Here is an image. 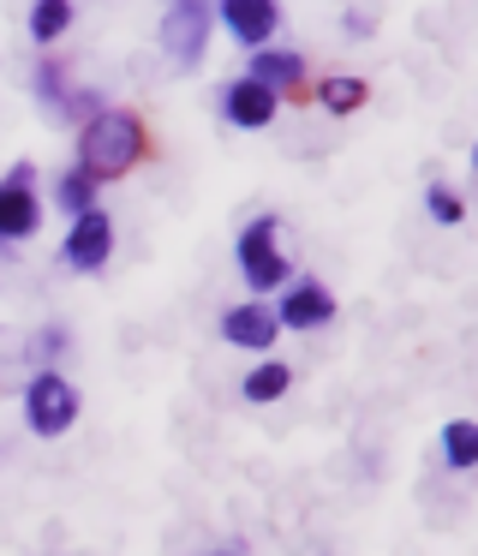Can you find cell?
<instances>
[{
    "instance_id": "cell-14",
    "label": "cell",
    "mask_w": 478,
    "mask_h": 556,
    "mask_svg": "<svg viewBox=\"0 0 478 556\" xmlns=\"http://www.w3.org/2000/svg\"><path fill=\"white\" fill-rule=\"evenodd\" d=\"M54 210H66L72 222L90 216V210H102V204H96V180H90V174H84V168L54 174Z\"/></svg>"
},
{
    "instance_id": "cell-7",
    "label": "cell",
    "mask_w": 478,
    "mask_h": 556,
    "mask_svg": "<svg viewBox=\"0 0 478 556\" xmlns=\"http://www.w3.org/2000/svg\"><path fill=\"white\" fill-rule=\"evenodd\" d=\"M60 257H66V269H78V276H96V269L114 257V222H108V210H90V216L72 222L66 240H60Z\"/></svg>"
},
{
    "instance_id": "cell-16",
    "label": "cell",
    "mask_w": 478,
    "mask_h": 556,
    "mask_svg": "<svg viewBox=\"0 0 478 556\" xmlns=\"http://www.w3.org/2000/svg\"><path fill=\"white\" fill-rule=\"evenodd\" d=\"M36 97L54 121H72V85H66V61H42L36 66Z\"/></svg>"
},
{
    "instance_id": "cell-12",
    "label": "cell",
    "mask_w": 478,
    "mask_h": 556,
    "mask_svg": "<svg viewBox=\"0 0 478 556\" xmlns=\"http://www.w3.org/2000/svg\"><path fill=\"white\" fill-rule=\"evenodd\" d=\"M287 389H293V371H287L281 359H263L246 371V383H239V401H251V407H269V401H281Z\"/></svg>"
},
{
    "instance_id": "cell-4",
    "label": "cell",
    "mask_w": 478,
    "mask_h": 556,
    "mask_svg": "<svg viewBox=\"0 0 478 556\" xmlns=\"http://www.w3.org/2000/svg\"><path fill=\"white\" fill-rule=\"evenodd\" d=\"M210 30H215V7H203V0H174L162 13V54L174 66H198L203 49H210Z\"/></svg>"
},
{
    "instance_id": "cell-2",
    "label": "cell",
    "mask_w": 478,
    "mask_h": 556,
    "mask_svg": "<svg viewBox=\"0 0 478 556\" xmlns=\"http://www.w3.org/2000/svg\"><path fill=\"white\" fill-rule=\"evenodd\" d=\"M275 233H281V216H257V222H246V228H239V240H234L239 276H246L251 293L287 288V252L275 245Z\"/></svg>"
},
{
    "instance_id": "cell-19",
    "label": "cell",
    "mask_w": 478,
    "mask_h": 556,
    "mask_svg": "<svg viewBox=\"0 0 478 556\" xmlns=\"http://www.w3.org/2000/svg\"><path fill=\"white\" fill-rule=\"evenodd\" d=\"M66 341H72V336H66L60 324L42 329V336H36V359H60V353H66Z\"/></svg>"
},
{
    "instance_id": "cell-10",
    "label": "cell",
    "mask_w": 478,
    "mask_h": 556,
    "mask_svg": "<svg viewBox=\"0 0 478 556\" xmlns=\"http://www.w3.org/2000/svg\"><path fill=\"white\" fill-rule=\"evenodd\" d=\"M281 324H275V305L246 300V305H227L222 312V341H234L239 353H269Z\"/></svg>"
},
{
    "instance_id": "cell-21",
    "label": "cell",
    "mask_w": 478,
    "mask_h": 556,
    "mask_svg": "<svg viewBox=\"0 0 478 556\" xmlns=\"http://www.w3.org/2000/svg\"><path fill=\"white\" fill-rule=\"evenodd\" d=\"M203 556H246V551H234V544H222V551H203Z\"/></svg>"
},
{
    "instance_id": "cell-3",
    "label": "cell",
    "mask_w": 478,
    "mask_h": 556,
    "mask_svg": "<svg viewBox=\"0 0 478 556\" xmlns=\"http://www.w3.org/2000/svg\"><path fill=\"white\" fill-rule=\"evenodd\" d=\"M78 389L66 383L60 371H36L30 389H24V425H30L36 437H66L72 425H78Z\"/></svg>"
},
{
    "instance_id": "cell-13",
    "label": "cell",
    "mask_w": 478,
    "mask_h": 556,
    "mask_svg": "<svg viewBox=\"0 0 478 556\" xmlns=\"http://www.w3.org/2000/svg\"><path fill=\"white\" fill-rule=\"evenodd\" d=\"M437 448H442V460H449L454 472H473L478 467V419H449L442 437H437Z\"/></svg>"
},
{
    "instance_id": "cell-1",
    "label": "cell",
    "mask_w": 478,
    "mask_h": 556,
    "mask_svg": "<svg viewBox=\"0 0 478 556\" xmlns=\"http://www.w3.org/2000/svg\"><path fill=\"white\" fill-rule=\"evenodd\" d=\"M143 150H150V132H143L138 114H131V109H102V114L84 121L78 162H72V168H84L96 186H102V180H120V174L138 168Z\"/></svg>"
},
{
    "instance_id": "cell-5",
    "label": "cell",
    "mask_w": 478,
    "mask_h": 556,
    "mask_svg": "<svg viewBox=\"0 0 478 556\" xmlns=\"http://www.w3.org/2000/svg\"><path fill=\"white\" fill-rule=\"evenodd\" d=\"M42 228V198H36V168L18 162V168L0 180V245H18Z\"/></svg>"
},
{
    "instance_id": "cell-17",
    "label": "cell",
    "mask_w": 478,
    "mask_h": 556,
    "mask_svg": "<svg viewBox=\"0 0 478 556\" xmlns=\"http://www.w3.org/2000/svg\"><path fill=\"white\" fill-rule=\"evenodd\" d=\"M72 18H78L72 0H36V7H30V37L48 49L54 37H66V30H72Z\"/></svg>"
},
{
    "instance_id": "cell-15",
    "label": "cell",
    "mask_w": 478,
    "mask_h": 556,
    "mask_svg": "<svg viewBox=\"0 0 478 556\" xmlns=\"http://www.w3.org/2000/svg\"><path fill=\"white\" fill-rule=\"evenodd\" d=\"M317 102L329 114H358L370 102V85H365V78H353V73H335V78H323V85H317Z\"/></svg>"
},
{
    "instance_id": "cell-8",
    "label": "cell",
    "mask_w": 478,
    "mask_h": 556,
    "mask_svg": "<svg viewBox=\"0 0 478 556\" xmlns=\"http://www.w3.org/2000/svg\"><path fill=\"white\" fill-rule=\"evenodd\" d=\"M275 114H281V97L263 90L257 78L239 73V78H227V85H222V121L227 126H239V132H263Z\"/></svg>"
},
{
    "instance_id": "cell-18",
    "label": "cell",
    "mask_w": 478,
    "mask_h": 556,
    "mask_svg": "<svg viewBox=\"0 0 478 556\" xmlns=\"http://www.w3.org/2000/svg\"><path fill=\"white\" fill-rule=\"evenodd\" d=\"M425 210H430V222H442V228H454V222L466 216V204H461V192L454 186H425Z\"/></svg>"
},
{
    "instance_id": "cell-9",
    "label": "cell",
    "mask_w": 478,
    "mask_h": 556,
    "mask_svg": "<svg viewBox=\"0 0 478 556\" xmlns=\"http://www.w3.org/2000/svg\"><path fill=\"white\" fill-rule=\"evenodd\" d=\"M275 324L281 329H323L335 324V293L323 281H287L275 300Z\"/></svg>"
},
{
    "instance_id": "cell-11",
    "label": "cell",
    "mask_w": 478,
    "mask_h": 556,
    "mask_svg": "<svg viewBox=\"0 0 478 556\" xmlns=\"http://www.w3.org/2000/svg\"><path fill=\"white\" fill-rule=\"evenodd\" d=\"M246 78H257V85H263V90H275V97H281V90L293 97V90L305 85V54H299V49H275V42H269V49L251 54Z\"/></svg>"
},
{
    "instance_id": "cell-22",
    "label": "cell",
    "mask_w": 478,
    "mask_h": 556,
    "mask_svg": "<svg viewBox=\"0 0 478 556\" xmlns=\"http://www.w3.org/2000/svg\"><path fill=\"white\" fill-rule=\"evenodd\" d=\"M473 174H478V144H473Z\"/></svg>"
},
{
    "instance_id": "cell-20",
    "label": "cell",
    "mask_w": 478,
    "mask_h": 556,
    "mask_svg": "<svg viewBox=\"0 0 478 556\" xmlns=\"http://www.w3.org/2000/svg\"><path fill=\"white\" fill-rule=\"evenodd\" d=\"M347 37H370V13H365V7H353V13H347Z\"/></svg>"
},
{
    "instance_id": "cell-6",
    "label": "cell",
    "mask_w": 478,
    "mask_h": 556,
    "mask_svg": "<svg viewBox=\"0 0 478 556\" xmlns=\"http://www.w3.org/2000/svg\"><path fill=\"white\" fill-rule=\"evenodd\" d=\"M215 18H222V30L227 37L239 42V49H269L275 42V30H281V7H275V0H222V7H215Z\"/></svg>"
}]
</instances>
